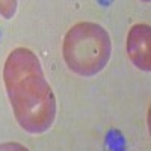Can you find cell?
Wrapping results in <instances>:
<instances>
[{"label":"cell","mask_w":151,"mask_h":151,"mask_svg":"<svg viewBox=\"0 0 151 151\" xmlns=\"http://www.w3.org/2000/svg\"><path fill=\"white\" fill-rule=\"evenodd\" d=\"M3 82L17 122L27 133L40 134L53 125L56 98L45 80L40 59L32 50L11 52L3 68Z\"/></svg>","instance_id":"obj_1"},{"label":"cell","mask_w":151,"mask_h":151,"mask_svg":"<svg viewBox=\"0 0 151 151\" xmlns=\"http://www.w3.org/2000/svg\"><path fill=\"white\" fill-rule=\"evenodd\" d=\"M62 53L71 71L82 77H92L104 70L110 59V36L97 23H77L67 32Z\"/></svg>","instance_id":"obj_2"},{"label":"cell","mask_w":151,"mask_h":151,"mask_svg":"<svg viewBox=\"0 0 151 151\" xmlns=\"http://www.w3.org/2000/svg\"><path fill=\"white\" fill-rule=\"evenodd\" d=\"M150 26L145 23L134 24L127 35V53L133 64L144 71L151 70L150 59Z\"/></svg>","instance_id":"obj_3"},{"label":"cell","mask_w":151,"mask_h":151,"mask_svg":"<svg viewBox=\"0 0 151 151\" xmlns=\"http://www.w3.org/2000/svg\"><path fill=\"white\" fill-rule=\"evenodd\" d=\"M15 9H17V2H12V0L0 2V14H2L5 18H11L12 15H14Z\"/></svg>","instance_id":"obj_4"},{"label":"cell","mask_w":151,"mask_h":151,"mask_svg":"<svg viewBox=\"0 0 151 151\" xmlns=\"http://www.w3.org/2000/svg\"><path fill=\"white\" fill-rule=\"evenodd\" d=\"M0 151H29V148L18 142H5L0 144Z\"/></svg>","instance_id":"obj_5"}]
</instances>
